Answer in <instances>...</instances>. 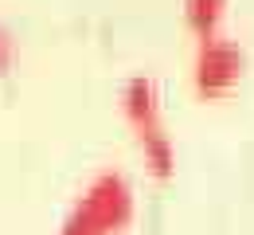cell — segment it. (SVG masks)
Returning <instances> with one entry per match:
<instances>
[{
  "label": "cell",
  "instance_id": "cell-1",
  "mask_svg": "<svg viewBox=\"0 0 254 235\" xmlns=\"http://www.w3.org/2000/svg\"><path fill=\"white\" fill-rule=\"evenodd\" d=\"M74 208H78V212L98 228V235L122 228L129 216H133V188H129L126 172H118V168L98 172L94 180L86 184L82 200L74 204Z\"/></svg>",
  "mask_w": 254,
  "mask_h": 235
},
{
  "label": "cell",
  "instance_id": "cell-2",
  "mask_svg": "<svg viewBox=\"0 0 254 235\" xmlns=\"http://www.w3.org/2000/svg\"><path fill=\"white\" fill-rule=\"evenodd\" d=\"M243 67H247V55L235 39L207 35V39H199V47L191 55V82H195V90L215 94V90H227L243 75Z\"/></svg>",
  "mask_w": 254,
  "mask_h": 235
},
{
  "label": "cell",
  "instance_id": "cell-3",
  "mask_svg": "<svg viewBox=\"0 0 254 235\" xmlns=\"http://www.w3.org/2000/svg\"><path fill=\"white\" fill-rule=\"evenodd\" d=\"M122 110H126V118L137 130L160 126V86H157V78L133 75L126 86H122Z\"/></svg>",
  "mask_w": 254,
  "mask_h": 235
},
{
  "label": "cell",
  "instance_id": "cell-4",
  "mask_svg": "<svg viewBox=\"0 0 254 235\" xmlns=\"http://www.w3.org/2000/svg\"><path fill=\"white\" fill-rule=\"evenodd\" d=\"M141 149H145V161L153 165L157 176H168L172 165H176V149H172V137L164 134L160 126H149V130H141Z\"/></svg>",
  "mask_w": 254,
  "mask_h": 235
},
{
  "label": "cell",
  "instance_id": "cell-5",
  "mask_svg": "<svg viewBox=\"0 0 254 235\" xmlns=\"http://www.w3.org/2000/svg\"><path fill=\"white\" fill-rule=\"evenodd\" d=\"M223 12H227V0H184V16H188V24L203 35V39L215 35Z\"/></svg>",
  "mask_w": 254,
  "mask_h": 235
},
{
  "label": "cell",
  "instance_id": "cell-6",
  "mask_svg": "<svg viewBox=\"0 0 254 235\" xmlns=\"http://www.w3.org/2000/svg\"><path fill=\"white\" fill-rule=\"evenodd\" d=\"M59 235H98V228L90 224V220H86V216H82V212H78V208H74V212H70V216L63 220Z\"/></svg>",
  "mask_w": 254,
  "mask_h": 235
},
{
  "label": "cell",
  "instance_id": "cell-7",
  "mask_svg": "<svg viewBox=\"0 0 254 235\" xmlns=\"http://www.w3.org/2000/svg\"><path fill=\"white\" fill-rule=\"evenodd\" d=\"M12 51H16V39H12V32H4V28H0V63H8V59H12Z\"/></svg>",
  "mask_w": 254,
  "mask_h": 235
}]
</instances>
